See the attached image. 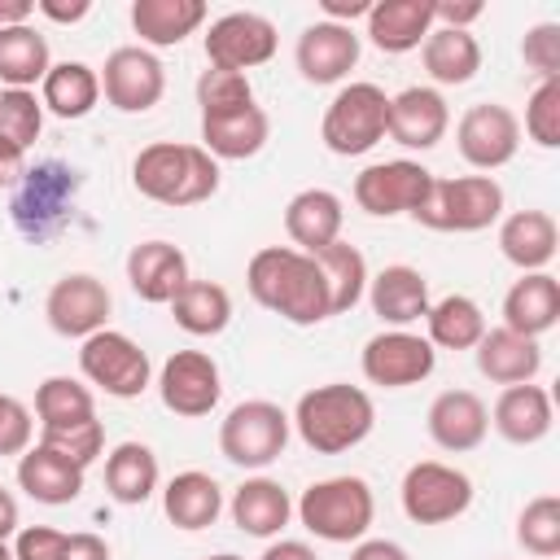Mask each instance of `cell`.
Returning <instances> with one entry per match:
<instances>
[{"mask_svg":"<svg viewBox=\"0 0 560 560\" xmlns=\"http://www.w3.org/2000/svg\"><path fill=\"white\" fill-rule=\"evenodd\" d=\"M276 44H280V35H276V22L271 18H262L254 9H232V13L214 18L210 31H206V61L214 70L245 74V70L271 61L276 57Z\"/></svg>","mask_w":560,"mask_h":560,"instance_id":"8fae6325","label":"cell"},{"mask_svg":"<svg viewBox=\"0 0 560 560\" xmlns=\"http://www.w3.org/2000/svg\"><path fill=\"white\" fill-rule=\"evenodd\" d=\"M363 376L381 389H407L433 376L438 368V350L429 346V337L411 332V328H385L376 337H368L363 346Z\"/></svg>","mask_w":560,"mask_h":560,"instance_id":"4fadbf2b","label":"cell"},{"mask_svg":"<svg viewBox=\"0 0 560 560\" xmlns=\"http://www.w3.org/2000/svg\"><path fill=\"white\" fill-rule=\"evenodd\" d=\"M44 131V101L31 88H0V140L31 149Z\"/></svg>","mask_w":560,"mask_h":560,"instance_id":"7bdbcfd3","label":"cell"},{"mask_svg":"<svg viewBox=\"0 0 560 560\" xmlns=\"http://www.w3.org/2000/svg\"><path fill=\"white\" fill-rule=\"evenodd\" d=\"M293 429L298 438L315 451V455H341L350 446H359L372 424H376V407H372V394L359 389V385H346V381H328V385H315L298 398L293 407Z\"/></svg>","mask_w":560,"mask_h":560,"instance_id":"3957f363","label":"cell"},{"mask_svg":"<svg viewBox=\"0 0 560 560\" xmlns=\"http://www.w3.org/2000/svg\"><path fill=\"white\" fill-rule=\"evenodd\" d=\"M171 319L188 337H219L232 324V293L214 280H188L171 298Z\"/></svg>","mask_w":560,"mask_h":560,"instance_id":"8d00e7d4","label":"cell"},{"mask_svg":"<svg viewBox=\"0 0 560 560\" xmlns=\"http://www.w3.org/2000/svg\"><path fill=\"white\" fill-rule=\"evenodd\" d=\"M18 529H22V516H18V499H13V494L0 486V538L9 542Z\"/></svg>","mask_w":560,"mask_h":560,"instance_id":"680465c9","label":"cell"},{"mask_svg":"<svg viewBox=\"0 0 560 560\" xmlns=\"http://www.w3.org/2000/svg\"><path fill=\"white\" fill-rule=\"evenodd\" d=\"M560 319V280L551 271H521V280L503 293V328L521 337H542Z\"/></svg>","mask_w":560,"mask_h":560,"instance_id":"484cf974","label":"cell"},{"mask_svg":"<svg viewBox=\"0 0 560 560\" xmlns=\"http://www.w3.org/2000/svg\"><path fill=\"white\" fill-rule=\"evenodd\" d=\"M293 512H298L302 529L324 538V542H359L372 529L376 499H372V486L363 477L341 472V477L311 481L302 490V499L293 503Z\"/></svg>","mask_w":560,"mask_h":560,"instance_id":"277c9868","label":"cell"},{"mask_svg":"<svg viewBox=\"0 0 560 560\" xmlns=\"http://www.w3.org/2000/svg\"><path fill=\"white\" fill-rule=\"evenodd\" d=\"M228 512H232V525L241 534H249V538H276L289 525V516H293V499H289V490L276 477H249V481H241L232 490Z\"/></svg>","mask_w":560,"mask_h":560,"instance_id":"f1b7e54d","label":"cell"},{"mask_svg":"<svg viewBox=\"0 0 560 560\" xmlns=\"http://www.w3.org/2000/svg\"><path fill=\"white\" fill-rule=\"evenodd\" d=\"M35 416H39V429L79 424V420L96 416V398L74 376H44L39 389H35Z\"/></svg>","mask_w":560,"mask_h":560,"instance_id":"60d3db41","label":"cell"},{"mask_svg":"<svg viewBox=\"0 0 560 560\" xmlns=\"http://www.w3.org/2000/svg\"><path fill=\"white\" fill-rule=\"evenodd\" d=\"M429 184H433V171L411 158L372 162L354 175V201L372 219H394V214H411L424 201Z\"/></svg>","mask_w":560,"mask_h":560,"instance_id":"5bb4252c","label":"cell"},{"mask_svg":"<svg viewBox=\"0 0 560 560\" xmlns=\"http://www.w3.org/2000/svg\"><path fill=\"white\" fill-rule=\"evenodd\" d=\"M83 464H74L70 455L52 451V446H26L22 459H18V486L35 499V503H48V508H61V503H74L83 494Z\"/></svg>","mask_w":560,"mask_h":560,"instance_id":"cb8c5ba5","label":"cell"},{"mask_svg":"<svg viewBox=\"0 0 560 560\" xmlns=\"http://www.w3.org/2000/svg\"><path fill=\"white\" fill-rule=\"evenodd\" d=\"M188 258L179 245L171 241H140L131 245L127 254V284L140 302H153V306H171V298L188 284Z\"/></svg>","mask_w":560,"mask_h":560,"instance_id":"ffe728a7","label":"cell"},{"mask_svg":"<svg viewBox=\"0 0 560 560\" xmlns=\"http://www.w3.org/2000/svg\"><path fill=\"white\" fill-rule=\"evenodd\" d=\"M472 354H477V372L486 381L503 385V389L534 381L538 368H542V346L534 337H521V332L503 328V324L499 328H486L481 341L472 346Z\"/></svg>","mask_w":560,"mask_h":560,"instance_id":"4316f807","label":"cell"},{"mask_svg":"<svg viewBox=\"0 0 560 560\" xmlns=\"http://www.w3.org/2000/svg\"><path fill=\"white\" fill-rule=\"evenodd\" d=\"M158 394H162V407L184 420L210 416L223 394L219 363L206 350H175L158 372Z\"/></svg>","mask_w":560,"mask_h":560,"instance_id":"2e32d148","label":"cell"},{"mask_svg":"<svg viewBox=\"0 0 560 560\" xmlns=\"http://www.w3.org/2000/svg\"><path fill=\"white\" fill-rule=\"evenodd\" d=\"M368 302L372 315L389 328H411L429 315V280L420 267L407 262H389L376 276H368Z\"/></svg>","mask_w":560,"mask_h":560,"instance_id":"44dd1931","label":"cell"},{"mask_svg":"<svg viewBox=\"0 0 560 560\" xmlns=\"http://www.w3.org/2000/svg\"><path fill=\"white\" fill-rule=\"evenodd\" d=\"M398 499H402V512L407 521L416 525H446L455 516L468 512L472 503V477L455 464H442V459H420L402 472V486H398Z\"/></svg>","mask_w":560,"mask_h":560,"instance_id":"30bf717a","label":"cell"},{"mask_svg":"<svg viewBox=\"0 0 560 560\" xmlns=\"http://www.w3.org/2000/svg\"><path fill=\"white\" fill-rule=\"evenodd\" d=\"M35 13V0H0V26H26Z\"/></svg>","mask_w":560,"mask_h":560,"instance_id":"91938a15","label":"cell"},{"mask_svg":"<svg viewBox=\"0 0 560 560\" xmlns=\"http://www.w3.org/2000/svg\"><path fill=\"white\" fill-rule=\"evenodd\" d=\"M319 9H324V22H341V26H350L354 18H368L372 0H319Z\"/></svg>","mask_w":560,"mask_h":560,"instance_id":"db71d44e","label":"cell"},{"mask_svg":"<svg viewBox=\"0 0 560 560\" xmlns=\"http://www.w3.org/2000/svg\"><path fill=\"white\" fill-rule=\"evenodd\" d=\"M271 136V118L262 105H245L232 114H210L201 118V149L214 162H245L254 153H262Z\"/></svg>","mask_w":560,"mask_h":560,"instance_id":"83f0119b","label":"cell"},{"mask_svg":"<svg viewBox=\"0 0 560 560\" xmlns=\"http://www.w3.org/2000/svg\"><path fill=\"white\" fill-rule=\"evenodd\" d=\"M39 446H52L61 455H70L74 464H92L101 451H105V429L101 420H79V424H61V429H39Z\"/></svg>","mask_w":560,"mask_h":560,"instance_id":"bcb514c9","label":"cell"},{"mask_svg":"<svg viewBox=\"0 0 560 560\" xmlns=\"http://www.w3.org/2000/svg\"><path fill=\"white\" fill-rule=\"evenodd\" d=\"M258 560H319V556H315L306 542H298V538H280V542H271Z\"/></svg>","mask_w":560,"mask_h":560,"instance_id":"6f0895ef","label":"cell"},{"mask_svg":"<svg viewBox=\"0 0 560 560\" xmlns=\"http://www.w3.org/2000/svg\"><path fill=\"white\" fill-rule=\"evenodd\" d=\"M35 9H39L44 18H52V22H79V18L92 13V0H70V4H66V0H39Z\"/></svg>","mask_w":560,"mask_h":560,"instance_id":"9f6ffc18","label":"cell"},{"mask_svg":"<svg viewBox=\"0 0 560 560\" xmlns=\"http://www.w3.org/2000/svg\"><path fill=\"white\" fill-rule=\"evenodd\" d=\"M206 560H245V556H236V551H219V556H206Z\"/></svg>","mask_w":560,"mask_h":560,"instance_id":"94428289","label":"cell"},{"mask_svg":"<svg viewBox=\"0 0 560 560\" xmlns=\"http://www.w3.org/2000/svg\"><path fill=\"white\" fill-rule=\"evenodd\" d=\"M245 289L262 311L289 319L298 328L332 319V302H328L319 262L293 245H262L245 267Z\"/></svg>","mask_w":560,"mask_h":560,"instance_id":"6da1fadb","label":"cell"},{"mask_svg":"<svg viewBox=\"0 0 560 560\" xmlns=\"http://www.w3.org/2000/svg\"><path fill=\"white\" fill-rule=\"evenodd\" d=\"M197 105H201V118H210V114H232V109L254 105L249 74L206 66V70H201V79H197Z\"/></svg>","mask_w":560,"mask_h":560,"instance_id":"ee69618b","label":"cell"},{"mask_svg":"<svg viewBox=\"0 0 560 560\" xmlns=\"http://www.w3.org/2000/svg\"><path fill=\"white\" fill-rule=\"evenodd\" d=\"M525 136L538 149H560V79H538L525 101Z\"/></svg>","mask_w":560,"mask_h":560,"instance_id":"f6af8a7d","label":"cell"},{"mask_svg":"<svg viewBox=\"0 0 560 560\" xmlns=\"http://www.w3.org/2000/svg\"><path fill=\"white\" fill-rule=\"evenodd\" d=\"M31 433H35L31 407L13 394H0V455H22L31 446Z\"/></svg>","mask_w":560,"mask_h":560,"instance_id":"681fc988","label":"cell"},{"mask_svg":"<svg viewBox=\"0 0 560 560\" xmlns=\"http://www.w3.org/2000/svg\"><path fill=\"white\" fill-rule=\"evenodd\" d=\"M74 197H79V171L48 158V162H35V166L22 171V179L13 184L9 214H13L18 232L39 245V241L57 236L70 223Z\"/></svg>","mask_w":560,"mask_h":560,"instance_id":"5b68a950","label":"cell"},{"mask_svg":"<svg viewBox=\"0 0 560 560\" xmlns=\"http://www.w3.org/2000/svg\"><path fill=\"white\" fill-rule=\"evenodd\" d=\"M324 271V284H328V302H332V315H346L363 293H368V258L350 245V241H332L324 245L319 254H311Z\"/></svg>","mask_w":560,"mask_h":560,"instance_id":"ab89813d","label":"cell"},{"mask_svg":"<svg viewBox=\"0 0 560 560\" xmlns=\"http://www.w3.org/2000/svg\"><path fill=\"white\" fill-rule=\"evenodd\" d=\"M455 144H459V158L477 171H499L516 158L521 149V118L499 105V101H477L459 114L455 122Z\"/></svg>","mask_w":560,"mask_h":560,"instance_id":"7c38bea8","label":"cell"},{"mask_svg":"<svg viewBox=\"0 0 560 560\" xmlns=\"http://www.w3.org/2000/svg\"><path fill=\"white\" fill-rule=\"evenodd\" d=\"M499 214H503V188L494 175H459V179L433 175L424 201L411 210V219L429 232H481Z\"/></svg>","mask_w":560,"mask_h":560,"instance_id":"8992f818","label":"cell"},{"mask_svg":"<svg viewBox=\"0 0 560 560\" xmlns=\"http://www.w3.org/2000/svg\"><path fill=\"white\" fill-rule=\"evenodd\" d=\"M499 249L521 271H547L560 249V228L547 210H512L499 223Z\"/></svg>","mask_w":560,"mask_h":560,"instance_id":"f546056e","label":"cell"},{"mask_svg":"<svg viewBox=\"0 0 560 560\" xmlns=\"http://www.w3.org/2000/svg\"><path fill=\"white\" fill-rule=\"evenodd\" d=\"M385 122H389L385 88L381 83H346L324 109L319 140L337 158H359L385 140Z\"/></svg>","mask_w":560,"mask_h":560,"instance_id":"52a82bcc","label":"cell"},{"mask_svg":"<svg viewBox=\"0 0 560 560\" xmlns=\"http://www.w3.org/2000/svg\"><path fill=\"white\" fill-rule=\"evenodd\" d=\"M516 542L538 556V560H551L560 551V499L556 494H538L521 508L516 516Z\"/></svg>","mask_w":560,"mask_h":560,"instance_id":"b9f144b4","label":"cell"},{"mask_svg":"<svg viewBox=\"0 0 560 560\" xmlns=\"http://www.w3.org/2000/svg\"><path fill=\"white\" fill-rule=\"evenodd\" d=\"M424 70L433 83L442 88H459L481 70V44L472 31H451V26H433L420 44Z\"/></svg>","mask_w":560,"mask_h":560,"instance_id":"e575fe53","label":"cell"},{"mask_svg":"<svg viewBox=\"0 0 560 560\" xmlns=\"http://www.w3.org/2000/svg\"><path fill=\"white\" fill-rule=\"evenodd\" d=\"M521 57L538 79H560V22H538L521 39Z\"/></svg>","mask_w":560,"mask_h":560,"instance_id":"7dc6e473","label":"cell"},{"mask_svg":"<svg viewBox=\"0 0 560 560\" xmlns=\"http://www.w3.org/2000/svg\"><path fill=\"white\" fill-rule=\"evenodd\" d=\"M52 57L48 39L26 22V26H0V83L4 88H35L44 83Z\"/></svg>","mask_w":560,"mask_h":560,"instance_id":"f35d334b","label":"cell"},{"mask_svg":"<svg viewBox=\"0 0 560 560\" xmlns=\"http://www.w3.org/2000/svg\"><path fill=\"white\" fill-rule=\"evenodd\" d=\"M22 171H26V149L0 140V188H13L22 179Z\"/></svg>","mask_w":560,"mask_h":560,"instance_id":"11a10c76","label":"cell"},{"mask_svg":"<svg viewBox=\"0 0 560 560\" xmlns=\"http://www.w3.org/2000/svg\"><path fill=\"white\" fill-rule=\"evenodd\" d=\"M429 438L459 455V451H477L490 433V407L472 394V389H442L433 402H429Z\"/></svg>","mask_w":560,"mask_h":560,"instance_id":"7402d4cb","label":"cell"},{"mask_svg":"<svg viewBox=\"0 0 560 560\" xmlns=\"http://www.w3.org/2000/svg\"><path fill=\"white\" fill-rule=\"evenodd\" d=\"M0 560H13V547H9L4 538H0Z\"/></svg>","mask_w":560,"mask_h":560,"instance_id":"6125c7cd","label":"cell"},{"mask_svg":"<svg viewBox=\"0 0 560 560\" xmlns=\"http://www.w3.org/2000/svg\"><path fill=\"white\" fill-rule=\"evenodd\" d=\"M39 101L57 118H88L101 101V74L88 61H57L39 83Z\"/></svg>","mask_w":560,"mask_h":560,"instance_id":"d590c367","label":"cell"},{"mask_svg":"<svg viewBox=\"0 0 560 560\" xmlns=\"http://www.w3.org/2000/svg\"><path fill=\"white\" fill-rule=\"evenodd\" d=\"M433 31V0H372L368 39L381 52H411Z\"/></svg>","mask_w":560,"mask_h":560,"instance_id":"4dcf8cb0","label":"cell"},{"mask_svg":"<svg viewBox=\"0 0 560 560\" xmlns=\"http://www.w3.org/2000/svg\"><path fill=\"white\" fill-rule=\"evenodd\" d=\"M486 13L481 0H468V4H451V0H433V22L451 26V31H468L477 18Z\"/></svg>","mask_w":560,"mask_h":560,"instance_id":"f907efd6","label":"cell"},{"mask_svg":"<svg viewBox=\"0 0 560 560\" xmlns=\"http://www.w3.org/2000/svg\"><path fill=\"white\" fill-rule=\"evenodd\" d=\"M101 92L118 114H144L166 92V70L144 44H122L101 66Z\"/></svg>","mask_w":560,"mask_h":560,"instance_id":"9a60e30c","label":"cell"},{"mask_svg":"<svg viewBox=\"0 0 560 560\" xmlns=\"http://www.w3.org/2000/svg\"><path fill=\"white\" fill-rule=\"evenodd\" d=\"M61 560H109V542L92 529H79V534H70V547Z\"/></svg>","mask_w":560,"mask_h":560,"instance_id":"816d5d0a","label":"cell"},{"mask_svg":"<svg viewBox=\"0 0 560 560\" xmlns=\"http://www.w3.org/2000/svg\"><path fill=\"white\" fill-rule=\"evenodd\" d=\"M109 311H114V298H109L105 280H96L92 271H70V276H61V280L48 289V298H44V315H48L52 332L79 337V341L92 337V332H101L105 319H109Z\"/></svg>","mask_w":560,"mask_h":560,"instance_id":"e0dca14e","label":"cell"},{"mask_svg":"<svg viewBox=\"0 0 560 560\" xmlns=\"http://www.w3.org/2000/svg\"><path fill=\"white\" fill-rule=\"evenodd\" d=\"M158 481H162V468H158V455L144 442H118L105 455V490H109L114 503L136 508V503L153 499Z\"/></svg>","mask_w":560,"mask_h":560,"instance_id":"836d02e7","label":"cell"},{"mask_svg":"<svg viewBox=\"0 0 560 560\" xmlns=\"http://www.w3.org/2000/svg\"><path fill=\"white\" fill-rule=\"evenodd\" d=\"M79 372L88 385L105 389L109 398H140L149 389L153 363L149 354L118 328H101L92 337H83L79 346Z\"/></svg>","mask_w":560,"mask_h":560,"instance_id":"9c48e42d","label":"cell"},{"mask_svg":"<svg viewBox=\"0 0 560 560\" xmlns=\"http://www.w3.org/2000/svg\"><path fill=\"white\" fill-rule=\"evenodd\" d=\"M429 346L433 350H472L481 341V332L490 328L481 306L468 293H446L438 302H429Z\"/></svg>","mask_w":560,"mask_h":560,"instance_id":"74e56055","label":"cell"},{"mask_svg":"<svg viewBox=\"0 0 560 560\" xmlns=\"http://www.w3.org/2000/svg\"><path fill=\"white\" fill-rule=\"evenodd\" d=\"M350 560H411V556L398 542H389V538H359Z\"/></svg>","mask_w":560,"mask_h":560,"instance_id":"f5cc1de1","label":"cell"},{"mask_svg":"<svg viewBox=\"0 0 560 560\" xmlns=\"http://www.w3.org/2000/svg\"><path fill=\"white\" fill-rule=\"evenodd\" d=\"M341 223H346L341 197L328 188H302L284 206V232L302 254H319L324 245L341 241Z\"/></svg>","mask_w":560,"mask_h":560,"instance_id":"d4e9b609","label":"cell"},{"mask_svg":"<svg viewBox=\"0 0 560 560\" xmlns=\"http://www.w3.org/2000/svg\"><path fill=\"white\" fill-rule=\"evenodd\" d=\"M162 512H166V521L175 525V529H206V525H214L219 521V512H223V486L210 477V472H201V468H184V472H175L171 481H166V490H162Z\"/></svg>","mask_w":560,"mask_h":560,"instance_id":"1f68e13d","label":"cell"},{"mask_svg":"<svg viewBox=\"0 0 560 560\" xmlns=\"http://www.w3.org/2000/svg\"><path fill=\"white\" fill-rule=\"evenodd\" d=\"M131 184L158 206H197L219 192V162L201 144L153 140L136 153Z\"/></svg>","mask_w":560,"mask_h":560,"instance_id":"7a4b0ae2","label":"cell"},{"mask_svg":"<svg viewBox=\"0 0 560 560\" xmlns=\"http://www.w3.org/2000/svg\"><path fill=\"white\" fill-rule=\"evenodd\" d=\"M66 547H70V534L52 525H22L13 534V560H61Z\"/></svg>","mask_w":560,"mask_h":560,"instance_id":"c3c4849f","label":"cell"},{"mask_svg":"<svg viewBox=\"0 0 560 560\" xmlns=\"http://www.w3.org/2000/svg\"><path fill=\"white\" fill-rule=\"evenodd\" d=\"M293 61L302 70L306 83H341L354 66H359V35L354 26H341V22H311L302 35H298V48H293Z\"/></svg>","mask_w":560,"mask_h":560,"instance_id":"ac0fdd59","label":"cell"},{"mask_svg":"<svg viewBox=\"0 0 560 560\" xmlns=\"http://www.w3.org/2000/svg\"><path fill=\"white\" fill-rule=\"evenodd\" d=\"M490 424L503 442L512 446H534L551 433L556 424V411H551V394L534 381L525 385H508L499 398H494V411H490Z\"/></svg>","mask_w":560,"mask_h":560,"instance_id":"603a6c76","label":"cell"},{"mask_svg":"<svg viewBox=\"0 0 560 560\" xmlns=\"http://www.w3.org/2000/svg\"><path fill=\"white\" fill-rule=\"evenodd\" d=\"M293 420L271 398H245L236 402L219 424V451L236 468H267L284 455Z\"/></svg>","mask_w":560,"mask_h":560,"instance_id":"ba28073f","label":"cell"},{"mask_svg":"<svg viewBox=\"0 0 560 560\" xmlns=\"http://www.w3.org/2000/svg\"><path fill=\"white\" fill-rule=\"evenodd\" d=\"M206 22V0H131V31L149 48H175Z\"/></svg>","mask_w":560,"mask_h":560,"instance_id":"d6a6232c","label":"cell"},{"mask_svg":"<svg viewBox=\"0 0 560 560\" xmlns=\"http://www.w3.org/2000/svg\"><path fill=\"white\" fill-rule=\"evenodd\" d=\"M451 127V109H446V96L438 88H402L398 96H389V122H385V136L402 149H433Z\"/></svg>","mask_w":560,"mask_h":560,"instance_id":"d6986e66","label":"cell"}]
</instances>
